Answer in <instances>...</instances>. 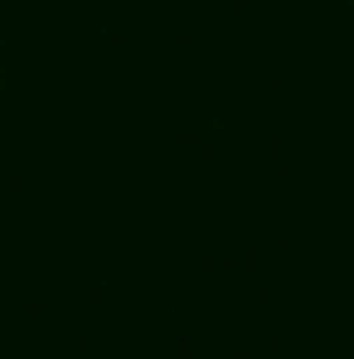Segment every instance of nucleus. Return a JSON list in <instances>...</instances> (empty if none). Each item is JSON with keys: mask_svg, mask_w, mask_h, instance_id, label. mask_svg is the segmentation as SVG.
<instances>
[]
</instances>
